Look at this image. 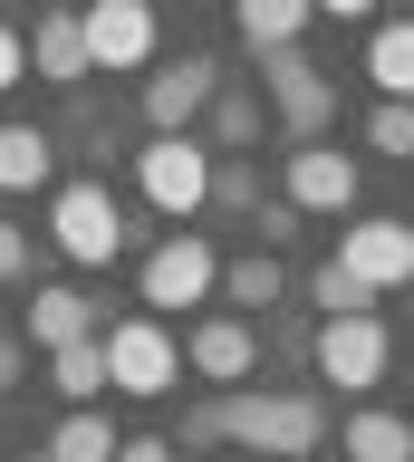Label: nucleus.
<instances>
[{
  "label": "nucleus",
  "instance_id": "nucleus-1",
  "mask_svg": "<svg viewBox=\"0 0 414 462\" xmlns=\"http://www.w3.org/2000/svg\"><path fill=\"white\" fill-rule=\"evenodd\" d=\"M222 424H232L241 453H261V462H308L318 433H327V404L299 395V385H232L222 395Z\"/></svg>",
  "mask_w": 414,
  "mask_h": 462
},
{
  "label": "nucleus",
  "instance_id": "nucleus-2",
  "mask_svg": "<svg viewBox=\"0 0 414 462\" xmlns=\"http://www.w3.org/2000/svg\"><path fill=\"white\" fill-rule=\"evenodd\" d=\"M97 346H106V395H174V375H183V337H174L154 309L116 318V328H97Z\"/></svg>",
  "mask_w": 414,
  "mask_h": 462
},
{
  "label": "nucleus",
  "instance_id": "nucleus-3",
  "mask_svg": "<svg viewBox=\"0 0 414 462\" xmlns=\"http://www.w3.org/2000/svg\"><path fill=\"white\" fill-rule=\"evenodd\" d=\"M212 289H222V260H212L203 231H164V241L145 251V270H135V299H145L154 318L164 309H203Z\"/></svg>",
  "mask_w": 414,
  "mask_h": 462
},
{
  "label": "nucleus",
  "instance_id": "nucleus-4",
  "mask_svg": "<svg viewBox=\"0 0 414 462\" xmlns=\"http://www.w3.org/2000/svg\"><path fill=\"white\" fill-rule=\"evenodd\" d=\"M49 241H59L78 270H106V260L125 251V212L106 183H59L49 193Z\"/></svg>",
  "mask_w": 414,
  "mask_h": 462
},
{
  "label": "nucleus",
  "instance_id": "nucleus-5",
  "mask_svg": "<svg viewBox=\"0 0 414 462\" xmlns=\"http://www.w3.org/2000/svg\"><path fill=\"white\" fill-rule=\"evenodd\" d=\"M135 183H145V202L164 212V222H193L212 202V144L193 135H154L145 154H135Z\"/></svg>",
  "mask_w": 414,
  "mask_h": 462
},
{
  "label": "nucleus",
  "instance_id": "nucleus-6",
  "mask_svg": "<svg viewBox=\"0 0 414 462\" xmlns=\"http://www.w3.org/2000/svg\"><path fill=\"white\" fill-rule=\"evenodd\" d=\"M385 318L366 309V318H318V337H308V366H318V385H337V395H366L385 375Z\"/></svg>",
  "mask_w": 414,
  "mask_h": 462
},
{
  "label": "nucleus",
  "instance_id": "nucleus-7",
  "mask_svg": "<svg viewBox=\"0 0 414 462\" xmlns=\"http://www.w3.org/2000/svg\"><path fill=\"white\" fill-rule=\"evenodd\" d=\"M183 366L203 375L212 395L251 385V366H261V337H251V318H241V309H222V318H193V328H183Z\"/></svg>",
  "mask_w": 414,
  "mask_h": 462
},
{
  "label": "nucleus",
  "instance_id": "nucleus-8",
  "mask_svg": "<svg viewBox=\"0 0 414 462\" xmlns=\"http://www.w3.org/2000/svg\"><path fill=\"white\" fill-rule=\"evenodd\" d=\"M78 39H87V68H145L154 58V0H87L78 10Z\"/></svg>",
  "mask_w": 414,
  "mask_h": 462
},
{
  "label": "nucleus",
  "instance_id": "nucleus-9",
  "mask_svg": "<svg viewBox=\"0 0 414 462\" xmlns=\"http://www.w3.org/2000/svg\"><path fill=\"white\" fill-rule=\"evenodd\" d=\"M337 270H356V280L376 289H405L414 280V222H385V212H366V222L337 231Z\"/></svg>",
  "mask_w": 414,
  "mask_h": 462
},
{
  "label": "nucleus",
  "instance_id": "nucleus-10",
  "mask_svg": "<svg viewBox=\"0 0 414 462\" xmlns=\"http://www.w3.org/2000/svg\"><path fill=\"white\" fill-rule=\"evenodd\" d=\"M212 97H222V68L212 58H174V68L145 78V125L154 135H193V116H212Z\"/></svg>",
  "mask_w": 414,
  "mask_h": 462
},
{
  "label": "nucleus",
  "instance_id": "nucleus-11",
  "mask_svg": "<svg viewBox=\"0 0 414 462\" xmlns=\"http://www.w3.org/2000/svg\"><path fill=\"white\" fill-rule=\"evenodd\" d=\"M261 78H270V106H280V125H290L299 144H308V135L327 125V116H337V87H327V78H318V68H308L299 49L261 58Z\"/></svg>",
  "mask_w": 414,
  "mask_h": 462
},
{
  "label": "nucleus",
  "instance_id": "nucleus-12",
  "mask_svg": "<svg viewBox=\"0 0 414 462\" xmlns=\"http://www.w3.org/2000/svg\"><path fill=\"white\" fill-rule=\"evenodd\" d=\"M290 212H356V164L337 144H290Z\"/></svg>",
  "mask_w": 414,
  "mask_h": 462
},
{
  "label": "nucleus",
  "instance_id": "nucleus-13",
  "mask_svg": "<svg viewBox=\"0 0 414 462\" xmlns=\"http://www.w3.org/2000/svg\"><path fill=\"white\" fill-rule=\"evenodd\" d=\"M30 68L49 87H78V78H87V39H78V10H68V0H49V10L30 20Z\"/></svg>",
  "mask_w": 414,
  "mask_h": 462
},
{
  "label": "nucleus",
  "instance_id": "nucleus-14",
  "mask_svg": "<svg viewBox=\"0 0 414 462\" xmlns=\"http://www.w3.org/2000/svg\"><path fill=\"white\" fill-rule=\"evenodd\" d=\"M78 337H97V309H87V299H78L68 280L30 289V346H39V356H59V346H78Z\"/></svg>",
  "mask_w": 414,
  "mask_h": 462
},
{
  "label": "nucleus",
  "instance_id": "nucleus-15",
  "mask_svg": "<svg viewBox=\"0 0 414 462\" xmlns=\"http://www.w3.org/2000/svg\"><path fill=\"white\" fill-rule=\"evenodd\" d=\"M318 20L308 0H232V29H241V49L251 58H280V49H299V29Z\"/></svg>",
  "mask_w": 414,
  "mask_h": 462
},
{
  "label": "nucleus",
  "instance_id": "nucleus-16",
  "mask_svg": "<svg viewBox=\"0 0 414 462\" xmlns=\"http://www.w3.org/2000/svg\"><path fill=\"white\" fill-rule=\"evenodd\" d=\"M59 183V135L49 125H0V193H39Z\"/></svg>",
  "mask_w": 414,
  "mask_h": 462
},
{
  "label": "nucleus",
  "instance_id": "nucleus-17",
  "mask_svg": "<svg viewBox=\"0 0 414 462\" xmlns=\"http://www.w3.org/2000/svg\"><path fill=\"white\" fill-rule=\"evenodd\" d=\"M337 453H347V462H414V424L385 414V404H356L347 433H337Z\"/></svg>",
  "mask_w": 414,
  "mask_h": 462
},
{
  "label": "nucleus",
  "instance_id": "nucleus-18",
  "mask_svg": "<svg viewBox=\"0 0 414 462\" xmlns=\"http://www.w3.org/2000/svg\"><path fill=\"white\" fill-rule=\"evenodd\" d=\"M116 443L125 433L97 414V404H68V424L49 433V462H116Z\"/></svg>",
  "mask_w": 414,
  "mask_h": 462
},
{
  "label": "nucleus",
  "instance_id": "nucleus-19",
  "mask_svg": "<svg viewBox=\"0 0 414 462\" xmlns=\"http://www.w3.org/2000/svg\"><path fill=\"white\" fill-rule=\"evenodd\" d=\"M366 78H376L385 97H405V106H414V20H385L376 39H366Z\"/></svg>",
  "mask_w": 414,
  "mask_h": 462
},
{
  "label": "nucleus",
  "instance_id": "nucleus-20",
  "mask_svg": "<svg viewBox=\"0 0 414 462\" xmlns=\"http://www.w3.org/2000/svg\"><path fill=\"white\" fill-rule=\"evenodd\" d=\"M222 299H232V309H280V299H290V270H280L270 251H251V260L222 270Z\"/></svg>",
  "mask_w": 414,
  "mask_h": 462
},
{
  "label": "nucleus",
  "instance_id": "nucleus-21",
  "mask_svg": "<svg viewBox=\"0 0 414 462\" xmlns=\"http://www.w3.org/2000/svg\"><path fill=\"white\" fill-rule=\"evenodd\" d=\"M49 385H59L68 404H97V395H106V346H97V337L59 346V356H49Z\"/></svg>",
  "mask_w": 414,
  "mask_h": 462
},
{
  "label": "nucleus",
  "instance_id": "nucleus-22",
  "mask_svg": "<svg viewBox=\"0 0 414 462\" xmlns=\"http://www.w3.org/2000/svg\"><path fill=\"white\" fill-rule=\"evenodd\" d=\"M251 135H261V97H251V87H222V97H212V144L241 154Z\"/></svg>",
  "mask_w": 414,
  "mask_h": 462
},
{
  "label": "nucleus",
  "instance_id": "nucleus-23",
  "mask_svg": "<svg viewBox=\"0 0 414 462\" xmlns=\"http://www.w3.org/2000/svg\"><path fill=\"white\" fill-rule=\"evenodd\" d=\"M308 299H318L327 318H366V309H376V289L356 280V270H337V260H327V270H308Z\"/></svg>",
  "mask_w": 414,
  "mask_h": 462
},
{
  "label": "nucleus",
  "instance_id": "nucleus-24",
  "mask_svg": "<svg viewBox=\"0 0 414 462\" xmlns=\"http://www.w3.org/2000/svg\"><path fill=\"white\" fill-rule=\"evenodd\" d=\"M366 144H376V154H405V164H414V106H405V97H385V106L366 116Z\"/></svg>",
  "mask_w": 414,
  "mask_h": 462
},
{
  "label": "nucleus",
  "instance_id": "nucleus-25",
  "mask_svg": "<svg viewBox=\"0 0 414 462\" xmlns=\"http://www.w3.org/2000/svg\"><path fill=\"white\" fill-rule=\"evenodd\" d=\"M212 202H232V212H261V173L241 164V154H212Z\"/></svg>",
  "mask_w": 414,
  "mask_h": 462
},
{
  "label": "nucleus",
  "instance_id": "nucleus-26",
  "mask_svg": "<svg viewBox=\"0 0 414 462\" xmlns=\"http://www.w3.org/2000/svg\"><path fill=\"white\" fill-rule=\"evenodd\" d=\"M183 443H193V453H212V443H232V424H222V395L183 404Z\"/></svg>",
  "mask_w": 414,
  "mask_h": 462
},
{
  "label": "nucleus",
  "instance_id": "nucleus-27",
  "mask_svg": "<svg viewBox=\"0 0 414 462\" xmlns=\"http://www.w3.org/2000/svg\"><path fill=\"white\" fill-rule=\"evenodd\" d=\"M20 78H30V39H20V29L0 20V97H10V87H20Z\"/></svg>",
  "mask_w": 414,
  "mask_h": 462
},
{
  "label": "nucleus",
  "instance_id": "nucleus-28",
  "mask_svg": "<svg viewBox=\"0 0 414 462\" xmlns=\"http://www.w3.org/2000/svg\"><path fill=\"white\" fill-rule=\"evenodd\" d=\"M116 462H183V453L164 443V433H125V443H116Z\"/></svg>",
  "mask_w": 414,
  "mask_h": 462
},
{
  "label": "nucleus",
  "instance_id": "nucleus-29",
  "mask_svg": "<svg viewBox=\"0 0 414 462\" xmlns=\"http://www.w3.org/2000/svg\"><path fill=\"white\" fill-rule=\"evenodd\" d=\"M20 270H30V231L0 222V280H20Z\"/></svg>",
  "mask_w": 414,
  "mask_h": 462
},
{
  "label": "nucleus",
  "instance_id": "nucleus-30",
  "mask_svg": "<svg viewBox=\"0 0 414 462\" xmlns=\"http://www.w3.org/2000/svg\"><path fill=\"white\" fill-rule=\"evenodd\" d=\"M20 375H30V337H0V395H20Z\"/></svg>",
  "mask_w": 414,
  "mask_h": 462
},
{
  "label": "nucleus",
  "instance_id": "nucleus-31",
  "mask_svg": "<svg viewBox=\"0 0 414 462\" xmlns=\"http://www.w3.org/2000/svg\"><path fill=\"white\" fill-rule=\"evenodd\" d=\"M290 231H299V212H290V202H261V251H270V241H290Z\"/></svg>",
  "mask_w": 414,
  "mask_h": 462
},
{
  "label": "nucleus",
  "instance_id": "nucleus-32",
  "mask_svg": "<svg viewBox=\"0 0 414 462\" xmlns=\"http://www.w3.org/2000/svg\"><path fill=\"white\" fill-rule=\"evenodd\" d=\"M308 10H327V20H366L376 0H308Z\"/></svg>",
  "mask_w": 414,
  "mask_h": 462
},
{
  "label": "nucleus",
  "instance_id": "nucleus-33",
  "mask_svg": "<svg viewBox=\"0 0 414 462\" xmlns=\"http://www.w3.org/2000/svg\"><path fill=\"white\" fill-rule=\"evenodd\" d=\"M20 462H49V443H39V453H20Z\"/></svg>",
  "mask_w": 414,
  "mask_h": 462
}]
</instances>
